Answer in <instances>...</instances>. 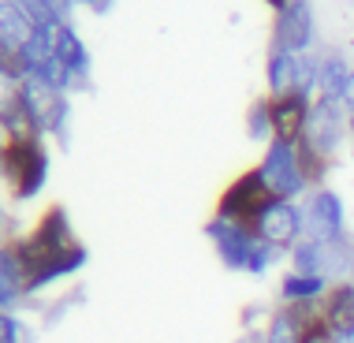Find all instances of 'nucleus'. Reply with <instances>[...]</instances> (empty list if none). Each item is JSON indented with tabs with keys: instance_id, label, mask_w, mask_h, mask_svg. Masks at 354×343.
Segmentation results:
<instances>
[{
	"instance_id": "nucleus-11",
	"label": "nucleus",
	"mask_w": 354,
	"mask_h": 343,
	"mask_svg": "<svg viewBox=\"0 0 354 343\" xmlns=\"http://www.w3.org/2000/svg\"><path fill=\"white\" fill-rule=\"evenodd\" d=\"M53 49L56 56L64 60V68L71 71V86L75 90H90V79H93V56L90 49H86V41H82V34L75 30V26H56L53 30Z\"/></svg>"
},
{
	"instance_id": "nucleus-24",
	"label": "nucleus",
	"mask_w": 354,
	"mask_h": 343,
	"mask_svg": "<svg viewBox=\"0 0 354 343\" xmlns=\"http://www.w3.org/2000/svg\"><path fill=\"white\" fill-rule=\"evenodd\" d=\"M299 343H336V332L328 328V321H324V317H313L310 325L302 328V340Z\"/></svg>"
},
{
	"instance_id": "nucleus-14",
	"label": "nucleus",
	"mask_w": 354,
	"mask_h": 343,
	"mask_svg": "<svg viewBox=\"0 0 354 343\" xmlns=\"http://www.w3.org/2000/svg\"><path fill=\"white\" fill-rule=\"evenodd\" d=\"M321 317L328 321V328L336 332V336L354 328V280L332 284L328 295L321 299Z\"/></svg>"
},
{
	"instance_id": "nucleus-25",
	"label": "nucleus",
	"mask_w": 354,
	"mask_h": 343,
	"mask_svg": "<svg viewBox=\"0 0 354 343\" xmlns=\"http://www.w3.org/2000/svg\"><path fill=\"white\" fill-rule=\"evenodd\" d=\"M12 235H8V213H4V205H0V246H4Z\"/></svg>"
},
{
	"instance_id": "nucleus-9",
	"label": "nucleus",
	"mask_w": 354,
	"mask_h": 343,
	"mask_svg": "<svg viewBox=\"0 0 354 343\" xmlns=\"http://www.w3.org/2000/svg\"><path fill=\"white\" fill-rule=\"evenodd\" d=\"M254 232H257V239H261L265 246H272L276 254H291L295 246L306 239L302 202H283V198H276V202L257 216Z\"/></svg>"
},
{
	"instance_id": "nucleus-7",
	"label": "nucleus",
	"mask_w": 354,
	"mask_h": 343,
	"mask_svg": "<svg viewBox=\"0 0 354 343\" xmlns=\"http://www.w3.org/2000/svg\"><path fill=\"white\" fill-rule=\"evenodd\" d=\"M313 41H317V19H313V0H291L283 12H276L272 19V37L269 49L276 53H313Z\"/></svg>"
},
{
	"instance_id": "nucleus-5",
	"label": "nucleus",
	"mask_w": 354,
	"mask_h": 343,
	"mask_svg": "<svg viewBox=\"0 0 354 343\" xmlns=\"http://www.w3.org/2000/svg\"><path fill=\"white\" fill-rule=\"evenodd\" d=\"M254 168L261 172V179L269 183V190L276 198H283V202H299V198L310 194V183H306V172H302V160H299V146H291V142L272 138Z\"/></svg>"
},
{
	"instance_id": "nucleus-27",
	"label": "nucleus",
	"mask_w": 354,
	"mask_h": 343,
	"mask_svg": "<svg viewBox=\"0 0 354 343\" xmlns=\"http://www.w3.org/2000/svg\"><path fill=\"white\" fill-rule=\"evenodd\" d=\"M336 343H354V328H347V332H339V336H336Z\"/></svg>"
},
{
	"instance_id": "nucleus-19",
	"label": "nucleus",
	"mask_w": 354,
	"mask_h": 343,
	"mask_svg": "<svg viewBox=\"0 0 354 343\" xmlns=\"http://www.w3.org/2000/svg\"><path fill=\"white\" fill-rule=\"evenodd\" d=\"M246 138L250 142H272V104H269V93L265 98H254L250 109H246Z\"/></svg>"
},
{
	"instance_id": "nucleus-15",
	"label": "nucleus",
	"mask_w": 354,
	"mask_h": 343,
	"mask_svg": "<svg viewBox=\"0 0 354 343\" xmlns=\"http://www.w3.org/2000/svg\"><path fill=\"white\" fill-rule=\"evenodd\" d=\"M332 280L324 276H302V272H291L287 269L280 276V306H302V302H321L328 295Z\"/></svg>"
},
{
	"instance_id": "nucleus-17",
	"label": "nucleus",
	"mask_w": 354,
	"mask_h": 343,
	"mask_svg": "<svg viewBox=\"0 0 354 343\" xmlns=\"http://www.w3.org/2000/svg\"><path fill=\"white\" fill-rule=\"evenodd\" d=\"M295 79H299V56L269 49V56H265V86H269V98L295 93Z\"/></svg>"
},
{
	"instance_id": "nucleus-28",
	"label": "nucleus",
	"mask_w": 354,
	"mask_h": 343,
	"mask_svg": "<svg viewBox=\"0 0 354 343\" xmlns=\"http://www.w3.org/2000/svg\"><path fill=\"white\" fill-rule=\"evenodd\" d=\"M347 135H351V142H354V109L347 112Z\"/></svg>"
},
{
	"instance_id": "nucleus-16",
	"label": "nucleus",
	"mask_w": 354,
	"mask_h": 343,
	"mask_svg": "<svg viewBox=\"0 0 354 343\" xmlns=\"http://www.w3.org/2000/svg\"><path fill=\"white\" fill-rule=\"evenodd\" d=\"M34 34H37V19L30 8L19 4V0H0V37H8L12 45L23 49Z\"/></svg>"
},
{
	"instance_id": "nucleus-26",
	"label": "nucleus",
	"mask_w": 354,
	"mask_h": 343,
	"mask_svg": "<svg viewBox=\"0 0 354 343\" xmlns=\"http://www.w3.org/2000/svg\"><path fill=\"white\" fill-rule=\"evenodd\" d=\"M265 4H269V8H272V12H283V8H287V4H291V0H265Z\"/></svg>"
},
{
	"instance_id": "nucleus-23",
	"label": "nucleus",
	"mask_w": 354,
	"mask_h": 343,
	"mask_svg": "<svg viewBox=\"0 0 354 343\" xmlns=\"http://www.w3.org/2000/svg\"><path fill=\"white\" fill-rule=\"evenodd\" d=\"M0 343H26V328L12 310H0Z\"/></svg>"
},
{
	"instance_id": "nucleus-4",
	"label": "nucleus",
	"mask_w": 354,
	"mask_h": 343,
	"mask_svg": "<svg viewBox=\"0 0 354 343\" xmlns=\"http://www.w3.org/2000/svg\"><path fill=\"white\" fill-rule=\"evenodd\" d=\"M272 202H276V194L269 190V183L261 179V172L246 168V172H239L224 190H220L216 216H224V221H232V224H243V228H254L257 216H261Z\"/></svg>"
},
{
	"instance_id": "nucleus-31",
	"label": "nucleus",
	"mask_w": 354,
	"mask_h": 343,
	"mask_svg": "<svg viewBox=\"0 0 354 343\" xmlns=\"http://www.w3.org/2000/svg\"><path fill=\"white\" fill-rule=\"evenodd\" d=\"M112 4H116V0H112Z\"/></svg>"
},
{
	"instance_id": "nucleus-22",
	"label": "nucleus",
	"mask_w": 354,
	"mask_h": 343,
	"mask_svg": "<svg viewBox=\"0 0 354 343\" xmlns=\"http://www.w3.org/2000/svg\"><path fill=\"white\" fill-rule=\"evenodd\" d=\"M0 79H8V82H15V86L26 79L23 53H19V45H12L8 37H0Z\"/></svg>"
},
{
	"instance_id": "nucleus-21",
	"label": "nucleus",
	"mask_w": 354,
	"mask_h": 343,
	"mask_svg": "<svg viewBox=\"0 0 354 343\" xmlns=\"http://www.w3.org/2000/svg\"><path fill=\"white\" fill-rule=\"evenodd\" d=\"M19 299H26L23 280H19V272H15V265H12V257H8V250L0 246V310H12Z\"/></svg>"
},
{
	"instance_id": "nucleus-29",
	"label": "nucleus",
	"mask_w": 354,
	"mask_h": 343,
	"mask_svg": "<svg viewBox=\"0 0 354 343\" xmlns=\"http://www.w3.org/2000/svg\"><path fill=\"white\" fill-rule=\"evenodd\" d=\"M0 176H4V138H0Z\"/></svg>"
},
{
	"instance_id": "nucleus-30",
	"label": "nucleus",
	"mask_w": 354,
	"mask_h": 343,
	"mask_svg": "<svg viewBox=\"0 0 354 343\" xmlns=\"http://www.w3.org/2000/svg\"><path fill=\"white\" fill-rule=\"evenodd\" d=\"M351 280H354V272H351Z\"/></svg>"
},
{
	"instance_id": "nucleus-1",
	"label": "nucleus",
	"mask_w": 354,
	"mask_h": 343,
	"mask_svg": "<svg viewBox=\"0 0 354 343\" xmlns=\"http://www.w3.org/2000/svg\"><path fill=\"white\" fill-rule=\"evenodd\" d=\"M8 246H12V254L19 261L26 295L53 288L56 280H68V276H75L86 265V257H90V250L79 239V232H75V224H71L64 205H49L37 216V224L30 232L12 235Z\"/></svg>"
},
{
	"instance_id": "nucleus-18",
	"label": "nucleus",
	"mask_w": 354,
	"mask_h": 343,
	"mask_svg": "<svg viewBox=\"0 0 354 343\" xmlns=\"http://www.w3.org/2000/svg\"><path fill=\"white\" fill-rule=\"evenodd\" d=\"M291 261V272H302V276H324L328 280V243H317V239H302L287 254Z\"/></svg>"
},
{
	"instance_id": "nucleus-12",
	"label": "nucleus",
	"mask_w": 354,
	"mask_h": 343,
	"mask_svg": "<svg viewBox=\"0 0 354 343\" xmlns=\"http://www.w3.org/2000/svg\"><path fill=\"white\" fill-rule=\"evenodd\" d=\"M269 104H272V138L295 146L310 127L313 101L302 98V93H280V98H269Z\"/></svg>"
},
{
	"instance_id": "nucleus-10",
	"label": "nucleus",
	"mask_w": 354,
	"mask_h": 343,
	"mask_svg": "<svg viewBox=\"0 0 354 343\" xmlns=\"http://www.w3.org/2000/svg\"><path fill=\"white\" fill-rule=\"evenodd\" d=\"M306 142H310L317 154L324 157H336L347 142V104L343 101H328V98H317L313 101V112H310V127H306Z\"/></svg>"
},
{
	"instance_id": "nucleus-20",
	"label": "nucleus",
	"mask_w": 354,
	"mask_h": 343,
	"mask_svg": "<svg viewBox=\"0 0 354 343\" xmlns=\"http://www.w3.org/2000/svg\"><path fill=\"white\" fill-rule=\"evenodd\" d=\"M30 12L37 19L41 30H56V26H68L71 12H75V0H34Z\"/></svg>"
},
{
	"instance_id": "nucleus-8",
	"label": "nucleus",
	"mask_w": 354,
	"mask_h": 343,
	"mask_svg": "<svg viewBox=\"0 0 354 343\" xmlns=\"http://www.w3.org/2000/svg\"><path fill=\"white\" fill-rule=\"evenodd\" d=\"M306 213V239L317 243H339L347 239V205L332 187H317L302 198Z\"/></svg>"
},
{
	"instance_id": "nucleus-2",
	"label": "nucleus",
	"mask_w": 354,
	"mask_h": 343,
	"mask_svg": "<svg viewBox=\"0 0 354 343\" xmlns=\"http://www.w3.org/2000/svg\"><path fill=\"white\" fill-rule=\"evenodd\" d=\"M205 239L213 243L220 265H224V269H232V272L265 276L276 261H280V254L257 239L254 228L232 224V221H224V216H216V213L205 221Z\"/></svg>"
},
{
	"instance_id": "nucleus-6",
	"label": "nucleus",
	"mask_w": 354,
	"mask_h": 343,
	"mask_svg": "<svg viewBox=\"0 0 354 343\" xmlns=\"http://www.w3.org/2000/svg\"><path fill=\"white\" fill-rule=\"evenodd\" d=\"M19 98L26 101V109L34 112L41 135L56 138L60 146L71 142V93L53 90L41 79H23L19 82Z\"/></svg>"
},
{
	"instance_id": "nucleus-3",
	"label": "nucleus",
	"mask_w": 354,
	"mask_h": 343,
	"mask_svg": "<svg viewBox=\"0 0 354 343\" xmlns=\"http://www.w3.org/2000/svg\"><path fill=\"white\" fill-rule=\"evenodd\" d=\"M49 146L45 138H23V142H4V183L12 190V202H34L49 183Z\"/></svg>"
},
{
	"instance_id": "nucleus-13",
	"label": "nucleus",
	"mask_w": 354,
	"mask_h": 343,
	"mask_svg": "<svg viewBox=\"0 0 354 343\" xmlns=\"http://www.w3.org/2000/svg\"><path fill=\"white\" fill-rule=\"evenodd\" d=\"M351 71H354V64L347 60V53H339V49H328V53H321V79H317V98L343 101V98H347V86H351Z\"/></svg>"
}]
</instances>
